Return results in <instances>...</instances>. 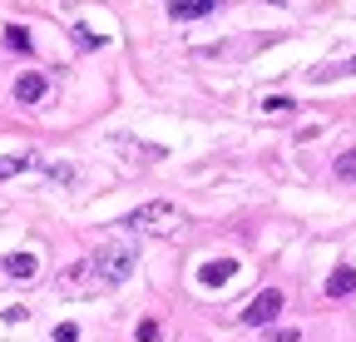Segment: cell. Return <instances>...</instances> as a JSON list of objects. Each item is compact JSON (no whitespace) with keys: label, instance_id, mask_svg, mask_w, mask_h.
I'll list each match as a JSON object with an SVG mask.
<instances>
[{"label":"cell","instance_id":"18","mask_svg":"<svg viewBox=\"0 0 356 342\" xmlns=\"http://www.w3.org/2000/svg\"><path fill=\"white\" fill-rule=\"evenodd\" d=\"M55 342H79V327H74V322H60V327H55Z\"/></svg>","mask_w":356,"mask_h":342},{"label":"cell","instance_id":"5","mask_svg":"<svg viewBox=\"0 0 356 342\" xmlns=\"http://www.w3.org/2000/svg\"><path fill=\"white\" fill-rule=\"evenodd\" d=\"M44 90H50V79H44L40 70H25V75L15 79V100H20V104H40Z\"/></svg>","mask_w":356,"mask_h":342},{"label":"cell","instance_id":"1","mask_svg":"<svg viewBox=\"0 0 356 342\" xmlns=\"http://www.w3.org/2000/svg\"><path fill=\"white\" fill-rule=\"evenodd\" d=\"M134 263H139L134 243H104V248L89 253V268H95V278H99V288H104V293H109V288H119V283L134 273Z\"/></svg>","mask_w":356,"mask_h":342},{"label":"cell","instance_id":"20","mask_svg":"<svg viewBox=\"0 0 356 342\" xmlns=\"http://www.w3.org/2000/svg\"><path fill=\"white\" fill-rule=\"evenodd\" d=\"M267 342H297V327H287V332H277V337H267Z\"/></svg>","mask_w":356,"mask_h":342},{"label":"cell","instance_id":"6","mask_svg":"<svg viewBox=\"0 0 356 342\" xmlns=\"http://www.w3.org/2000/svg\"><path fill=\"white\" fill-rule=\"evenodd\" d=\"M233 273H238V258H213V263L198 268V283H203V288H222Z\"/></svg>","mask_w":356,"mask_h":342},{"label":"cell","instance_id":"16","mask_svg":"<svg viewBox=\"0 0 356 342\" xmlns=\"http://www.w3.org/2000/svg\"><path fill=\"white\" fill-rule=\"evenodd\" d=\"M262 109H267V114H292L297 104H292L287 95H267V100H262Z\"/></svg>","mask_w":356,"mask_h":342},{"label":"cell","instance_id":"11","mask_svg":"<svg viewBox=\"0 0 356 342\" xmlns=\"http://www.w3.org/2000/svg\"><path fill=\"white\" fill-rule=\"evenodd\" d=\"M35 164H40L35 154H0V179H15L25 169H35Z\"/></svg>","mask_w":356,"mask_h":342},{"label":"cell","instance_id":"14","mask_svg":"<svg viewBox=\"0 0 356 342\" xmlns=\"http://www.w3.org/2000/svg\"><path fill=\"white\" fill-rule=\"evenodd\" d=\"M6 45L25 55V50H30V30H25V25H6Z\"/></svg>","mask_w":356,"mask_h":342},{"label":"cell","instance_id":"17","mask_svg":"<svg viewBox=\"0 0 356 342\" xmlns=\"http://www.w3.org/2000/svg\"><path fill=\"white\" fill-rule=\"evenodd\" d=\"M44 174H50L55 184H74V179H79V174H74V164H50Z\"/></svg>","mask_w":356,"mask_h":342},{"label":"cell","instance_id":"7","mask_svg":"<svg viewBox=\"0 0 356 342\" xmlns=\"http://www.w3.org/2000/svg\"><path fill=\"white\" fill-rule=\"evenodd\" d=\"M0 268H6V278H15V283H30L40 273V258H35V253H10Z\"/></svg>","mask_w":356,"mask_h":342},{"label":"cell","instance_id":"3","mask_svg":"<svg viewBox=\"0 0 356 342\" xmlns=\"http://www.w3.org/2000/svg\"><path fill=\"white\" fill-rule=\"evenodd\" d=\"M282 308H287L282 288H262V293L252 297V303L243 308V322H248V327H267V322H273V318H277Z\"/></svg>","mask_w":356,"mask_h":342},{"label":"cell","instance_id":"4","mask_svg":"<svg viewBox=\"0 0 356 342\" xmlns=\"http://www.w3.org/2000/svg\"><path fill=\"white\" fill-rule=\"evenodd\" d=\"M60 293H74V297H79V293H84V297H89V293H104L99 278H95V268H89V258H79V263H70V268L60 273Z\"/></svg>","mask_w":356,"mask_h":342},{"label":"cell","instance_id":"12","mask_svg":"<svg viewBox=\"0 0 356 342\" xmlns=\"http://www.w3.org/2000/svg\"><path fill=\"white\" fill-rule=\"evenodd\" d=\"M317 84H327V79H341V75H356V55L351 60H337V65H317V70H307Z\"/></svg>","mask_w":356,"mask_h":342},{"label":"cell","instance_id":"10","mask_svg":"<svg viewBox=\"0 0 356 342\" xmlns=\"http://www.w3.org/2000/svg\"><path fill=\"white\" fill-rule=\"evenodd\" d=\"M346 293H356V268H332V278H327V297H346Z\"/></svg>","mask_w":356,"mask_h":342},{"label":"cell","instance_id":"15","mask_svg":"<svg viewBox=\"0 0 356 342\" xmlns=\"http://www.w3.org/2000/svg\"><path fill=\"white\" fill-rule=\"evenodd\" d=\"M74 45H79V50H99V45H104V35H95L89 25H74Z\"/></svg>","mask_w":356,"mask_h":342},{"label":"cell","instance_id":"8","mask_svg":"<svg viewBox=\"0 0 356 342\" xmlns=\"http://www.w3.org/2000/svg\"><path fill=\"white\" fill-rule=\"evenodd\" d=\"M213 6H218V0H168V15L173 20H203Z\"/></svg>","mask_w":356,"mask_h":342},{"label":"cell","instance_id":"9","mask_svg":"<svg viewBox=\"0 0 356 342\" xmlns=\"http://www.w3.org/2000/svg\"><path fill=\"white\" fill-rule=\"evenodd\" d=\"M114 149H119V154H129V159H149V164L168 154V149H159V144H134V139H124V134H114Z\"/></svg>","mask_w":356,"mask_h":342},{"label":"cell","instance_id":"19","mask_svg":"<svg viewBox=\"0 0 356 342\" xmlns=\"http://www.w3.org/2000/svg\"><path fill=\"white\" fill-rule=\"evenodd\" d=\"M139 342H159V322H154V318L139 322Z\"/></svg>","mask_w":356,"mask_h":342},{"label":"cell","instance_id":"2","mask_svg":"<svg viewBox=\"0 0 356 342\" xmlns=\"http://www.w3.org/2000/svg\"><path fill=\"white\" fill-rule=\"evenodd\" d=\"M178 219H184V208H178V203L154 199V203H144V208L124 213V224H119V228H139V233H173V228H178Z\"/></svg>","mask_w":356,"mask_h":342},{"label":"cell","instance_id":"13","mask_svg":"<svg viewBox=\"0 0 356 342\" xmlns=\"http://www.w3.org/2000/svg\"><path fill=\"white\" fill-rule=\"evenodd\" d=\"M332 169H337V179H341V184H356V149H341Z\"/></svg>","mask_w":356,"mask_h":342}]
</instances>
